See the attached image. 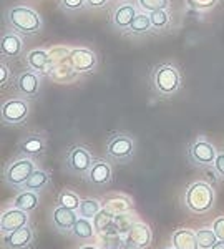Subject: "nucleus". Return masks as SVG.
I'll return each instance as SVG.
<instances>
[{"label":"nucleus","mask_w":224,"mask_h":249,"mask_svg":"<svg viewBox=\"0 0 224 249\" xmlns=\"http://www.w3.org/2000/svg\"><path fill=\"white\" fill-rule=\"evenodd\" d=\"M181 203L183 208L191 214H207L216 206V191L209 183L194 181L186 186Z\"/></svg>","instance_id":"f257e3e1"},{"label":"nucleus","mask_w":224,"mask_h":249,"mask_svg":"<svg viewBox=\"0 0 224 249\" xmlns=\"http://www.w3.org/2000/svg\"><path fill=\"white\" fill-rule=\"evenodd\" d=\"M151 82H153L155 91L159 96H174L181 88L183 77L179 67L173 62H163L158 63L153 68L151 73Z\"/></svg>","instance_id":"f03ea898"},{"label":"nucleus","mask_w":224,"mask_h":249,"mask_svg":"<svg viewBox=\"0 0 224 249\" xmlns=\"http://www.w3.org/2000/svg\"><path fill=\"white\" fill-rule=\"evenodd\" d=\"M5 17L10 29L20 35H35L43 29V20L40 14L27 5L10 7Z\"/></svg>","instance_id":"7ed1b4c3"},{"label":"nucleus","mask_w":224,"mask_h":249,"mask_svg":"<svg viewBox=\"0 0 224 249\" xmlns=\"http://www.w3.org/2000/svg\"><path fill=\"white\" fill-rule=\"evenodd\" d=\"M106 158L117 164H128L135 158L137 143L126 133H113L106 142Z\"/></svg>","instance_id":"20e7f679"},{"label":"nucleus","mask_w":224,"mask_h":249,"mask_svg":"<svg viewBox=\"0 0 224 249\" xmlns=\"http://www.w3.org/2000/svg\"><path fill=\"white\" fill-rule=\"evenodd\" d=\"M95 163V158L91 151L85 144H73L67 150L63 158V170L73 176H86L91 164Z\"/></svg>","instance_id":"39448f33"},{"label":"nucleus","mask_w":224,"mask_h":249,"mask_svg":"<svg viewBox=\"0 0 224 249\" xmlns=\"http://www.w3.org/2000/svg\"><path fill=\"white\" fill-rule=\"evenodd\" d=\"M37 170L35 160L30 158H17L12 163L7 164L5 171H3V183L10 188H17L22 190V186L27 183V179L32 176V173Z\"/></svg>","instance_id":"423d86ee"},{"label":"nucleus","mask_w":224,"mask_h":249,"mask_svg":"<svg viewBox=\"0 0 224 249\" xmlns=\"http://www.w3.org/2000/svg\"><path fill=\"white\" fill-rule=\"evenodd\" d=\"M218 150L205 136L194 140L188 148V160L196 168H211L216 161Z\"/></svg>","instance_id":"0eeeda50"},{"label":"nucleus","mask_w":224,"mask_h":249,"mask_svg":"<svg viewBox=\"0 0 224 249\" xmlns=\"http://www.w3.org/2000/svg\"><path fill=\"white\" fill-rule=\"evenodd\" d=\"M30 116V102L25 98H12L7 100L0 108V118L7 126H18L23 124Z\"/></svg>","instance_id":"6e6552de"},{"label":"nucleus","mask_w":224,"mask_h":249,"mask_svg":"<svg viewBox=\"0 0 224 249\" xmlns=\"http://www.w3.org/2000/svg\"><path fill=\"white\" fill-rule=\"evenodd\" d=\"M47 133H29L25 135L17 144V158L40 160L47 153Z\"/></svg>","instance_id":"1a4fd4ad"},{"label":"nucleus","mask_w":224,"mask_h":249,"mask_svg":"<svg viewBox=\"0 0 224 249\" xmlns=\"http://www.w3.org/2000/svg\"><path fill=\"white\" fill-rule=\"evenodd\" d=\"M15 90L20 98L25 100H35L40 95V90H42V73L35 70H25L18 75L17 80H15Z\"/></svg>","instance_id":"9d476101"},{"label":"nucleus","mask_w":224,"mask_h":249,"mask_svg":"<svg viewBox=\"0 0 224 249\" xmlns=\"http://www.w3.org/2000/svg\"><path fill=\"white\" fill-rule=\"evenodd\" d=\"M69 60L77 73H91L98 67L97 53L85 47H75L69 50Z\"/></svg>","instance_id":"9b49d317"},{"label":"nucleus","mask_w":224,"mask_h":249,"mask_svg":"<svg viewBox=\"0 0 224 249\" xmlns=\"http://www.w3.org/2000/svg\"><path fill=\"white\" fill-rule=\"evenodd\" d=\"M86 183H90L95 188H105L113 183V170L111 163L105 158H97L95 163L91 164L90 171L85 176Z\"/></svg>","instance_id":"f8f14e48"},{"label":"nucleus","mask_w":224,"mask_h":249,"mask_svg":"<svg viewBox=\"0 0 224 249\" xmlns=\"http://www.w3.org/2000/svg\"><path fill=\"white\" fill-rule=\"evenodd\" d=\"M153 243V231L148 224L138 221L130 232L126 234V239L123 241L121 249H146Z\"/></svg>","instance_id":"ddd939ff"},{"label":"nucleus","mask_w":224,"mask_h":249,"mask_svg":"<svg viewBox=\"0 0 224 249\" xmlns=\"http://www.w3.org/2000/svg\"><path fill=\"white\" fill-rule=\"evenodd\" d=\"M78 218H80L78 211L70 210V208L65 206H57V204H55V208L50 213L52 226L58 232H62V234H70L73 226L77 224Z\"/></svg>","instance_id":"4468645a"},{"label":"nucleus","mask_w":224,"mask_h":249,"mask_svg":"<svg viewBox=\"0 0 224 249\" xmlns=\"http://www.w3.org/2000/svg\"><path fill=\"white\" fill-rule=\"evenodd\" d=\"M30 224V216L27 211H22L18 208L10 206L9 210H5L0 216V231L2 234H10V232L20 230L23 226Z\"/></svg>","instance_id":"2eb2a0df"},{"label":"nucleus","mask_w":224,"mask_h":249,"mask_svg":"<svg viewBox=\"0 0 224 249\" xmlns=\"http://www.w3.org/2000/svg\"><path fill=\"white\" fill-rule=\"evenodd\" d=\"M137 15H138L137 3L121 2L117 9L113 10V14H111V27H113L115 30L121 32V34H126Z\"/></svg>","instance_id":"dca6fc26"},{"label":"nucleus","mask_w":224,"mask_h":249,"mask_svg":"<svg viewBox=\"0 0 224 249\" xmlns=\"http://www.w3.org/2000/svg\"><path fill=\"white\" fill-rule=\"evenodd\" d=\"M35 231L30 226H23L20 230L3 236V246L7 249H29L34 244Z\"/></svg>","instance_id":"f3484780"},{"label":"nucleus","mask_w":224,"mask_h":249,"mask_svg":"<svg viewBox=\"0 0 224 249\" xmlns=\"http://www.w3.org/2000/svg\"><path fill=\"white\" fill-rule=\"evenodd\" d=\"M27 65L30 67V70H35L42 75H49L50 71V53L43 48H35L27 53Z\"/></svg>","instance_id":"a211bd4d"},{"label":"nucleus","mask_w":224,"mask_h":249,"mask_svg":"<svg viewBox=\"0 0 224 249\" xmlns=\"http://www.w3.org/2000/svg\"><path fill=\"white\" fill-rule=\"evenodd\" d=\"M0 52L2 57L5 58H15L23 52V40L17 32H10L2 37V43H0Z\"/></svg>","instance_id":"6ab92c4d"},{"label":"nucleus","mask_w":224,"mask_h":249,"mask_svg":"<svg viewBox=\"0 0 224 249\" xmlns=\"http://www.w3.org/2000/svg\"><path fill=\"white\" fill-rule=\"evenodd\" d=\"M102 204H103V210H106L108 213H111V214H115V216L123 214V213H128V211H133V208H135L131 198L123 196V195L111 196V198L105 199Z\"/></svg>","instance_id":"aec40b11"},{"label":"nucleus","mask_w":224,"mask_h":249,"mask_svg":"<svg viewBox=\"0 0 224 249\" xmlns=\"http://www.w3.org/2000/svg\"><path fill=\"white\" fill-rule=\"evenodd\" d=\"M171 244H173L176 249H199L196 232H193L191 230H186V228L176 230L173 234H171Z\"/></svg>","instance_id":"412c9836"},{"label":"nucleus","mask_w":224,"mask_h":249,"mask_svg":"<svg viewBox=\"0 0 224 249\" xmlns=\"http://www.w3.org/2000/svg\"><path fill=\"white\" fill-rule=\"evenodd\" d=\"M50 181H52L50 173L47 170H42V168H37V170L32 173L30 178L27 179V183L22 186V190L40 193L42 190H45V188L50 186ZM22 190H20V191H22Z\"/></svg>","instance_id":"4be33fe9"},{"label":"nucleus","mask_w":224,"mask_h":249,"mask_svg":"<svg viewBox=\"0 0 224 249\" xmlns=\"http://www.w3.org/2000/svg\"><path fill=\"white\" fill-rule=\"evenodd\" d=\"M38 204H40L38 193H35V191H25V190L20 191L18 195L14 198V201H12V206H14V208H18V210L27 211V213L35 211L38 208Z\"/></svg>","instance_id":"5701e85b"},{"label":"nucleus","mask_w":224,"mask_h":249,"mask_svg":"<svg viewBox=\"0 0 224 249\" xmlns=\"http://www.w3.org/2000/svg\"><path fill=\"white\" fill-rule=\"evenodd\" d=\"M153 32V25H151L150 14L146 12H138V15L135 17L131 27L128 29L125 35H135V37H141V35L151 34Z\"/></svg>","instance_id":"b1692460"},{"label":"nucleus","mask_w":224,"mask_h":249,"mask_svg":"<svg viewBox=\"0 0 224 249\" xmlns=\"http://www.w3.org/2000/svg\"><path fill=\"white\" fill-rule=\"evenodd\" d=\"M70 236L78 241H90L97 236V231H95V226H93V223H91V219L78 218L77 224H75L73 230L70 232Z\"/></svg>","instance_id":"393cba45"},{"label":"nucleus","mask_w":224,"mask_h":249,"mask_svg":"<svg viewBox=\"0 0 224 249\" xmlns=\"http://www.w3.org/2000/svg\"><path fill=\"white\" fill-rule=\"evenodd\" d=\"M93 226L97 234H110V232H117L115 230V214L108 213L106 210H102L93 218Z\"/></svg>","instance_id":"a878e982"},{"label":"nucleus","mask_w":224,"mask_h":249,"mask_svg":"<svg viewBox=\"0 0 224 249\" xmlns=\"http://www.w3.org/2000/svg\"><path fill=\"white\" fill-rule=\"evenodd\" d=\"M150 20H151V25H153V32H156V34H163V32L170 29L171 23H173V17H171V14H170V9L151 12Z\"/></svg>","instance_id":"bb28decb"},{"label":"nucleus","mask_w":224,"mask_h":249,"mask_svg":"<svg viewBox=\"0 0 224 249\" xmlns=\"http://www.w3.org/2000/svg\"><path fill=\"white\" fill-rule=\"evenodd\" d=\"M137 223H138V218L133 211H128V213H123V214L115 216V230H117L118 234L126 236Z\"/></svg>","instance_id":"cd10ccee"},{"label":"nucleus","mask_w":224,"mask_h":249,"mask_svg":"<svg viewBox=\"0 0 224 249\" xmlns=\"http://www.w3.org/2000/svg\"><path fill=\"white\" fill-rule=\"evenodd\" d=\"M102 210H103V204L100 203L97 198H85V199H82L78 214H80V218H86V219L93 221V218Z\"/></svg>","instance_id":"c85d7f7f"},{"label":"nucleus","mask_w":224,"mask_h":249,"mask_svg":"<svg viewBox=\"0 0 224 249\" xmlns=\"http://www.w3.org/2000/svg\"><path fill=\"white\" fill-rule=\"evenodd\" d=\"M80 204H82V198L71 190H62L57 196V206H65L70 210L78 211Z\"/></svg>","instance_id":"c756f323"},{"label":"nucleus","mask_w":224,"mask_h":249,"mask_svg":"<svg viewBox=\"0 0 224 249\" xmlns=\"http://www.w3.org/2000/svg\"><path fill=\"white\" fill-rule=\"evenodd\" d=\"M137 5L141 12L151 14L156 10H168L171 7V0H137Z\"/></svg>","instance_id":"7c9ffc66"},{"label":"nucleus","mask_w":224,"mask_h":249,"mask_svg":"<svg viewBox=\"0 0 224 249\" xmlns=\"http://www.w3.org/2000/svg\"><path fill=\"white\" fill-rule=\"evenodd\" d=\"M196 238H198L199 249H211V246L218 241V236L213 231V228H203V230L196 231Z\"/></svg>","instance_id":"2f4dec72"},{"label":"nucleus","mask_w":224,"mask_h":249,"mask_svg":"<svg viewBox=\"0 0 224 249\" xmlns=\"http://www.w3.org/2000/svg\"><path fill=\"white\" fill-rule=\"evenodd\" d=\"M86 7V0H60V9L69 14H75Z\"/></svg>","instance_id":"473e14b6"},{"label":"nucleus","mask_w":224,"mask_h":249,"mask_svg":"<svg viewBox=\"0 0 224 249\" xmlns=\"http://www.w3.org/2000/svg\"><path fill=\"white\" fill-rule=\"evenodd\" d=\"M213 231L216 232L218 239L224 241V216H219L213 221Z\"/></svg>","instance_id":"72a5a7b5"},{"label":"nucleus","mask_w":224,"mask_h":249,"mask_svg":"<svg viewBox=\"0 0 224 249\" xmlns=\"http://www.w3.org/2000/svg\"><path fill=\"white\" fill-rule=\"evenodd\" d=\"M213 170L219 178L224 179V153H218V156H216V161L213 164Z\"/></svg>","instance_id":"f704fd0d"},{"label":"nucleus","mask_w":224,"mask_h":249,"mask_svg":"<svg viewBox=\"0 0 224 249\" xmlns=\"http://www.w3.org/2000/svg\"><path fill=\"white\" fill-rule=\"evenodd\" d=\"M9 82H10V70L5 63H2V65H0V85L5 87Z\"/></svg>","instance_id":"c9c22d12"},{"label":"nucleus","mask_w":224,"mask_h":249,"mask_svg":"<svg viewBox=\"0 0 224 249\" xmlns=\"http://www.w3.org/2000/svg\"><path fill=\"white\" fill-rule=\"evenodd\" d=\"M110 0H86V9H103Z\"/></svg>","instance_id":"e433bc0d"},{"label":"nucleus","mask_w":224,"mask_h":249,"mask_svg":"<svg viewBox=\"0 0 224 249\" xmlns=\"http://www.w3.org/2000/svg\"><path fill=\"white\" fill-rule=\"evenodd\" d=\"M188 2L191 3V5L194 7V9H199L201 10V5H203V0H188ZM207 2L211 3V5H214L216 2H218V0H207Z\"/></svg>","instance_id":"4c0bfd02"},{"label":"nucleus","mask_w":224,"mask_h":249,"mask_svg":"<svg viewBox=\"0 0 224 249\" xmlns=\"http://www.w3.org/2000/svg\"><path fill=\"white\" fill-rule=\"evenodd\" d=\"M211 249H224V241H221V239H218L216 243L211 246Z\"/></svg>","instance_id":"58836bf2"},{"label":"nucleus","mask_w":224,"mask_h":249,"mask_svg":"<svg viewBox=\"0 0 224 249\" xmlns=\"http://www.w3.org/2000/svg\"><path fill=\"white\" fill-rule=\"evenodd\" d=\"M78 249H100L98 246H93V244H85V246L78 248Z\"/></svg>","instance_id":"ea45409f"},{"label":"nucleus","mask_w":224,"mask_h":249,"mask_svg":"<svg viewBox=\"0 0 224 249\" xmlns=\"http://www.w3.org/2000/svg\"><path fill=\"white\" fill-rule=\"evenodd\" d=\"M118 2H131V0H118Z\"/></svg>","instance_id":"a19ab883"},{"label":"nucleus","mask_w":224,"mask_h":249,"mask_svg":"<svg viewBox=\"0 0 224 249\" xmlns=\"http://www.w3.org/2000/svg\"><path fill=\"white\" fill-rule=\"evenodd\" d=\"M166 249H176L174 246H171V248H166Z\"/></svg>","instance_id":"79ce46f5"}]
</instances>
